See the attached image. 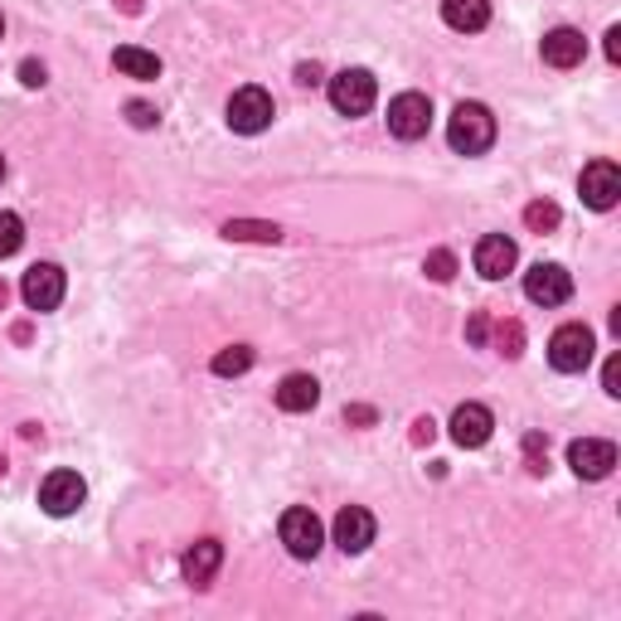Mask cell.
<instances>
[{
  "mask_svg": "<svg viewBox=\"0 0 621 621\" xmlns=\"http://www.w3.org/2000/svg\"><path fill=\"white\" fill-rule=\"evenodd\" d=\"M592 350H598V340H592L588 325L568 321V325H558L554 340H549V364L558 374H582L592 364Z\"/></svg>",
  "mask_w": 621,
  "mask_h": 621,
  "instance_id": "2",
  "label": "cell"
},
{
  "mask_svg": "<svg viewBox=\"0 0 621 621\" xmlns=\"http://www.w3.org/2000/svg\"><path fill=\"white\" fill-rule=\"evenodd\" d=\"M578 190H582V204H588V210H612V204L621 200V170H617V161L582 165Z\"/></svg>",
  "mask_w": 621,
  "mask_h": 621,
  "instance_id": "11",
  "label": "cell"
},
{
  "mask_svg": "<svg viewBox=\"0 0 621 621\" xmlns=\"http://www.w3.org/2000/svg\"><path fill=\"white\" fill-rule=\"evenodd\" d=\"M248 370H253V350L248 345H228V350H218L214 355L218 379H238V374H248Z\"/></svg>",
  "mask_w": 621,
  "mask_h": 621,
  "instance_id": "20",
  "label": "cell"
},
{
  "mask_svg": "<svg viewBox=\"0 0 621 621\" xmlns=\"http://www.w3.org/2000/svg\"><path fill=\"white\" fill-rule=\"evenodd\" d=\"M447 141L457 156H485L495 146V117L481 103H461L452 121H447Z\"/></svg>",
  "mask_w": 621,
  "mask_h": 621,
  "instance_id": "1",
  "label": "cell"
},
{
  "mask_svg": "<svg viewBox=\"0 0 621 621\" xmlns=\"http://www.w3.org/2000/svg\"><path fill=\"white\" fill-rule=\"evenodd\" d=\"M515 243H510L505 234H485L477 243V272L485 277V282H501L505 272H515Z\"/></svg>",
  "mask_w": 621,
  "mask_h": 621,
  "instance_id": "14",
  "label": "cell"
},
{
  "mask_svg": "<svg viewBox=\"0 0 621 621\" xmlns=\"http://www.w3.org/2000/svg\"><path fill=\"white\" fill-rule=\"evenodd\" d=\"M0 307H6V282H0Z\"/></svg>",
  "mask_w": 621,
  "mask_h": 621,
  "instance_id": "32",
  "label": "cell"
},
{
  "mask_svg": "<svg viewBox=\"0 0 621 621\" xmlns=\"http://www.w3.org/2000/svg\"><path fill=\"white\" fill-rule=\"evenodd\" d=\"M607 58H612V64H621V30H617V24L607 30Z\"/></svg>",
  "mask_w": 621,
  "mask_h": 621,
  "instance_id": "30",
  "label": "cell"
},
{
  "mask_svg": "<svg viewBox=\"0 0 621 621\" xmlns=\"http://www.w3.org/2000/svg\"><path fill=\"white\" fill-rule=\"evenodd\" d=\"M0 34H6V20H0Z\"/></svg>",
  "mask_w": 621,
  "mask_h": 621,
  "instance_id": "35",
  "label": "cell"
},
{
  "mask_svg": "<svg viewBox=\"0 0 621 621\" xmlns=\"http://www.w3.org/2000/svg\"><path fill=\"white\" fill-rule=\"evenodd\" d=\"M491 428H495V418L485 404H461L452 413V442L457 447H485L491 442Z\"/></svg>",
  "mask_w": 621,
  "mask_h": 621,
  "instance_id": "15",
  "label": "cell"
},
{
  "mask_svg": "<svg viewBox=\"0 0 621 621\" xmlns=\"http://www.w3.org/2000/svg\"><path fill=\"white\" fill-rule=\"evenodd\" d=\"M432 127V103L422 93H398L394 103H388V131H394L398 141H422Z\"/></svg>",
  "mask_w": 621,
  "mask_h": 621,
  "instance_id": "7",
  "label": "cell"
},
{
  "mask_svg": "<svg viewBox=\"0 0 621 621\" xmlns=\"http://www.w3.org/2000/svg\"><path fill=\"white\" fill-rule=\"evenodd\" d=\"M0 477H6V457H0Z\"/></svg>",
  "mask_w": 621,
  "mask_h": 621,
  "instance_id": "33",
  "label": "cell"
},
{
  "mask_svg": "<svg viewBox=\"0 0 621 621\" xmlns=\"http://www.w3.org/2000/svg\"><path fill=\"white\" fill-rule=\"evenodd\" d=\"M525 297L534 307H564V301L574 297V277L558 263H534L525 272Z\"/></svg>",
  "mask_w": 621,
  "mask_h": 621,
  "instance_id": "8",
  "label": "cell"
},
{
  "mask_svg": "<svg viewBox=\"0 0 621 621\" xmlns=\"http://www.w3.org/2000/svg\"><path fill=\"white\" fill-rule=\"evenodd\" d=\"M83 501H88V485H83L78 471H49V477L40 481V505H44L54 520L78 515Z\"/></svg>",
  "mask_w": 621,
  "mask_h": 621,
  "instance_id": "6",
  "label": "cell"
},
{
  "mask_svg": "<svg viewBox=\"0 0 621 621\" xmlns=\"http://www.w3.org/2000/svg\"><path fill=\"white\" fill-rule=\"evenodd\" d=\"M277 534H282V544H287L291 558H315V554H321V544H325V525L315 520V510H307V505H291L282 515V525H277Z\"/></svg>",
  "mask_w": 621,
  "mask_h": 621,
  "instance_id": "5",
  "label": "cell"
},
{
  "mask_svg": "<svg viewBox=\"0 0 621 621\" xmlns=\"http://www.w3.org/2000/svg\"><path fill=\"white\" fill-rule=\"evenodd\" d=\"M277 107H272V93L258 88V83H248V88H238L228 97V127L243 131V137H258V131L272 127Z\"/></svg>",
  "mask_w": 621,
  "mask_h": 621,
  "instance_id": "4",
  "label": "cell"
},
{
  "mask_svg": "<svg viewBox=\"0 0 621 621\" xmlns=\"http://www.w3.org/2000/svg\"><path fill=\"white\" fill-rule=\"evenodd\" d=\"M442 20L461 34H477L491 24V0H442Z\"/></svg>",
  "mask_w": 621,
  "mask_h": 621,
  "instance_id": "18",
  "label": "cell"
},
{
  "mask_svg": "<svg viewBox=\"0 0 621 621\" xmlns=\"http://www.w3.org/2000/svg\"><path fill=\"white\" fill-rule=\"evenodd\" d=\"M20 78H24V88H44V64L24 58V64H20Z\"/></svg>",
  "mask_w": 621,
  "mask_h": 621,
  "instance_id": "28",
  "label": "cell"
},
{
  "mask_svg": "<svg viewBox=\"0 0 621 621\" xmlns=\"http://www.w3.org/2000/svg\"><path fill=\"white\" fill-rule=\"evenodd\" d=\"M0 175H6V156H0Z\"/></svg>",
  "mask_w": 621,
  "mask_h": 621,
  "instance_id": "34",
  "label": "cell"
},
{
  "mask_svg": "<svg viewBox=\"0 0 621 621\" xmlns=\"http://www.w3.org/2000/svg\"><path fill=\"white\" fill-rule=\"evenodd\" d=\"M485 331H491V321H485V315H471V325H467V340H471V345H481Z\"/></svg>",
  "mask_w": 621,
  "mask_h": 621,
  "instance_id": "29",
  "label": "cell"
},
{
  "mask_svg": "<svg viewBox=\"0 0 621 621\" xmlns=\"http://www.w3.org/2000/svg\"><path fill=\"white\" fill-rule=\"evenodd\" d=\"M568 467H574L578 481H602V477H612V467H617V447L607 442V437H578V442L568 447Z\"/></svg>",
  "mask_w": 621,
  "mask_h": 621,
  "instance_id": "9",
  "label": "cell"
},
{
  "mask_svg": "<svg viewBox=\"0 0 621 621\" xmlns=\"http://www.w3.org/2000/svg\"><path fill=\"white\" fill-rule=\"evenodd\" d=\"M297 83H307V88H315V83H321V68H315V64H301V68H297Z\"/></svg>",
  "mask_w": 621,
  "mask_h": 621,
  "instance_id": "31",
  "label": "cell"
},
{
  "mask_svg": "<svg viewBox=\"0 0 621 621\" xmlns=\"http://www.w3.org/2000/svg\"><path fill=\"white\" fill-rule=\"evenodd\" d=\"M374 534H379V525H374V515L364 505H345L335 515V544L345 554H364L374 544Z\"/></svg>",
  "mask_w": 621,
  "mask_h": 621,
  "instance_id": "12",
  "label": "cell"
},
{
  "mask_svg": "<svg viewBox=\"0 0 621 621\" xmlns=\"http://www.w3.org/2000/svg\"><path fill=\"white\" fill-rule=\"evenodd\" d=\"M20 297H24V307L30 311H54L58 301H64V267L34 263L30 272H24V282H20Z\"/></svg>",
  "mask_w": 621,
  "mask_h": 621,
  "instance_id": "10",
  "label": "cell"
},
{
  "mask_svg": "<svg viewBox=\"0 0 621 621\" xmlns=\"http://www.w3.org/2000/svg\"><path fill=\"white\" fill-rule=\"evenodd\" d=\"M558 218H564V214H558L554 200H534L525 210V224L534 228V234H549V228H558Z\"/></svg>",
  "mask_w": 621,
  "mask_h": 621,
  "instance_id": "23",
  "label": "cell"
},
{
  "mask_svg": "<svg viewBox=\"0 0 621 621\" xmlns=\"http://www.w3.org/2000/svg\"><path fill=\"white\" fill-rule=\"evenodd\" d=\"M218 564H224V544H218V539L190 544L185 558H180V568H185V582H194V588H204V582L218 574Z\"/></svg>",
  "mask_w": 621,
  "mask_h": 621,
  "instance_id": "16",
  "label": "cell"
},
{
  "mask_svg": "<svg viewBox=\"0 0 621 621\" xmlns=\"http://www.w3.org/2000/svg\"><path fill=\"white\" fill-rule=\"evenodd\" d=\"M224 238H243V243H277L282 228L277 224H248V218H228L224 224Z\"/></svg>",
  "mask_w": 621,
  "mask_h": 621,
  "instance_id": "21",
  "label": "cell"
},
{
  "mask_svg": "<svg viewBox=\"0 0 621 621\" xmlns=\"http://www.w3.org/2000/svg\"><path fill=\"white\" fill-rule=\"evenodd\" d=\"M113 64L127 73V78H141V83L161 78V58H156L151 49H137V44H121L117 54H113Z\"/></svg>",
  "mask_w": 621,
  "mask_h": 621,
  "instance_id": "19",
  "label": "cell"
},
{
  "mask_svg": "<svg viewBox=\"0 0 621 621\" xmlns=\"http://www.w3.org/2000/svg\"><path fill=\"white\" fill-rule=\"evenodd\" d=\"M422 272L432 277V282H452V272H457V258L447 248H437V253H428V263H422Z\"/></svg>",
  "mask_w": 621,
  "mask_h": 621,
  "instance_id": "24",
  "label": "cell"
},
{
  "mask_svg": "<svg viewBox=\"0 0 621 621\" xmlns=\"http://www.w3.org/2000/svg\"><path fill=\"white\" fill-rule=\"evenodd\" d=\"M520 340H525V331H520L515 321H510V325H501V355H510V360H515V355H520Z\"/></svg>",
  "mask_w": 621,
  "mask_h": 621,
  "instance_id": "26",
  "label": "cell"
},
{
  "mask_svg": "<svg viewBox=\"0 0 621 621\" xmlns=\"http://www.w3.org/2000/svg\"><path fill=\"white\" fill-rule=\"evenodd\" d=\"M539 54H544V64L549 68H578L582 54H588V40H582L578 30H568V24H558V30L544 34Z\"/></svg>",
  "mask_w": 621,
  "mask_h": 621,
  "instance_id": "13",
  "label": "cell"
},
{
  "mask_svg": "<svg viewBox=\"0 0 621 621\" xmlns=\"http://www.w3.org/2000/svg\"><path fill=\"white\" fill-rule=\"evenodd\" d=\"M127 117H131V127H156V121H161V113H156L151 103H131Z\"/></svg>",
  "mask_w": 621,
  "mask_h": 621,
  "instance_id": "25",
  "label": "cell"
},
{
  "mask_svg": "<svg viewBox=\"0 0 621 621\" xmlns=\"http://www.w3.org/2000/svg\"><path fill=\"white\" fill-rule=\"evenodd\" d=\"M20 243H24V224H20V214L0 210V258H15Z\"/></svg>",
  "mask_w": 621,
  "mask_h": 621,
  "instance_id": "22",
  "label": "cell"
},
{
  "mask_svg": "<svg viewBox=\"0 0 621 621\" xmlns=\"http://www.w3.org/2000/svg\"><path fill=\"white\" fill-rule=\"evenodd\" d=\"M602 388H607L612 398H621V355L607 360V370H602Z\"/></svg>",
  "mask_w": 621,
  "mask_h": 621,
  "instance_id": "27",
  "label": "cell"
},
{
  "mask_svg": "<svg viewBox=\"0 0 621 621\" xmlns=\"http://www.w3.org/2000/svg\"><path fill=\"white\" fill-rule=\"evenodd\" d=\"M379 97V83H374L370 68H340L331 78V107L340 117H364Z\"/></svg>",
  "mask_w": 621,
  "mask_h": 621,
  "instance_id": "3",
  "label": "cell"
},
{
  "mask_svg": "<svg viewBox=\"0 0 621 621\" xmlns=\"http://www.w3.org/2000/svg\"><path fill=\"white\" fill-rule=\"evenodd\" d=\"M321 404V384L311 379V374H287L282 384H277V408L282 413H311Z\"/></svg>",
  "mask_w": 621,
  "mask_h": 621,
  "instance_id": "17",
  "label": "cell"
}]
</instances>
